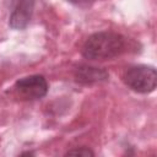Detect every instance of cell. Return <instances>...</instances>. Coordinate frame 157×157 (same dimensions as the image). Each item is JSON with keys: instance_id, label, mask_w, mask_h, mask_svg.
<instances>
[{"instance_id": "1", "label": "cell", "mask_w": 157, "mask_h": 157, "mask_svg": "<svg viewBox=\"0 0 157 157\" xmlns=\"http://www.w3.org/2000/svg\"><path fill=\"white\" fill-rule=\"evenodd\" d=\"M128 40L124 36L102 31L91 34L83 43L81 53L88 60H107L113 59L126 52Z\"/></svg>"}, {"instance_id": "2", "label": "cell", "mask_w": 157, "mask_h": 157, "mask_svg": "<svg viewBox=\"0 0 157 157\" xmlns=\"http://www.w3.org/2000/svg\"><path fill=\"white\" fill-rule=\"evenodd\" d=\"M124 83L137 93H150L157 85V72L153 66L135 65L129 67L123 75Z\"/></svg>"}, {"instance_id": "3", "label": "cell", "mask_w": 157, "mask_h": 157, "mask_svg": "<svg viewBox=\"0 0 157 157\" xmlns=\"http://www.w3.org/2000/svg\"><path fill=\"white\" fill-rule=\"evenodd\" d=\"M15 92L26 101L43 98L48 93V82L42 75H31L22 77L15 82Z\"/></svg>"}, {"instance_id": "4", "label": "cell", "mask_w": 157, "mask_h": 157, "mask_svg": "<svg viewBox=\"0 0 157 157\" xmlns=\"http://www.w3.org/2000/svg\"><path fill=\"white\" fill-rule=\"evenodd\" d=\"M34 2L36 0H13L9 18V25L11 28L23 29L28 26L33 15Z\"/></svg>"}, {"instance_id": "5", "label": "cell", "mask_w": 157, "mask_h": 157, "mask_svg": "<svg viewBox=\"0 0 157 157\" xmlns=\"http://www.w3.org/2000/svg\"><path fill=\"white\" fill-rule=\"evenodd\" d=\"M109 74L107 70L96 66L80 65L75 70V80L82 85H93L107 81Z\"/></svg>"}, {"instance_id": "6", "label": "cell", "mask_w": 157, "mask_h": 157, "mask_svg": "<svg viewBox=\"0 0 157 157\" xmlns=\"http://www.w3.org/2000/svg\"><path fill=\"white\" fill-rule=\"evenodd\" d=\"M94 152L90 150L88 147H78V148H72L65 153V156H93Z\"/></svg>"}, {"instance_id": "7", "label": "cell", "mask_w": 157, "mask_h": 157, "mask_svg": "<svg viewBox=\"0 0 157 157\" xmlns=\"http://www.w3.org/2000/svg\"><path fill=\"white\" fill-rule=\"evenodd\" d=\"M34 153L33 152H22L21 153V156H33Z\"/></svg>"}, {"instance_id": "8", "label": "cell", "mask_w": 157, "mask_h": 157, "mask_svg": "<svg viewBox=\"0 0 157 157\" xmlns=\"http://www.w3.org/2000/svg\"><path fill=\"white\" fill-rule=\"evenodd\" d=\"M71 1H94V0H71Z\"/></svg>"}]
</instances>
